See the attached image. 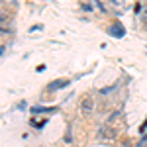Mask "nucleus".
<instances>
[{
  "mask_svg": "<svg viewBox=\"0 0 147 147\" xmlns=\"http://www.w3.org/2000/svg\"><path fill=\"white\" fill-rule=\"evenodd\" d=\"M34 114H45V112H55V108H32Z\"/></svg>",
  "mask_w": 147,
  "mask_h": 147,
  "instance_id": "39448f33",
  "label": "nucleus"
},
{
  "mask_svg": "<svg viewBox=\"0 0 147 147\" xmlns=\"http://www.w3.org/2000/svg\"><path fill=\"white\" fill-rule=\"evenodd\" d=\"M125 32H124V26L120 22H114V26L110 28V35H114V37H122Z\"/></svg>",
  "mask_w": 147,
  "mask_h": 147,
  "instance_id": "f03ea898",
  "label": "nucleus"
},
{
  "mask_svg": "<svg viewBox=\"0 0 147 147\" xmlns=\"http://www.w3.org/2000/svg\"><path fill=\"white\" fill-rule=\"evenodd\" d=\"M145 12H147V10H145Z\"/></svg>",
  "mask_w": 147,
  "mask_h": 147,
  "instance_id": "6e6552de",
  "label": "nucleus"
},
{
  "mask_svg": "<svg viewBox=\"0 0 147 147\" xmlns=\"http://www.w3.org/2000/svg\"><path fill=\"white\" fill-rule=\"evenodd\" d=\"M145 141H147V134H143V139L137 143V147H143V145H145Z\"/></svg>",
  "mask_w": 147,
  "mask_h": 147,
  "instance_id": "423d86ee",
  "label": "nucleus"
},
{
  "mask_svg": "<svg viewBox=\"0 0 147 147\" xmlns=\"http://www.w3.org/2000/svg\"><path fill=\"white\" fill-rule=\"evenodd\" d=\"M116 136V131L114 129H108V125H104L100 129V137H114Z\"/></svg>",
  "mask_w": 147,
  "mask_h": 147,
  "instance_id": "20e7f679",
  "label": "nucleus"
},
{
  "mask_svg": "<svg viewBox=\"0 0 147 147\" xmlns=\"http://www.w3.org/2000/svg\"><path fill=\"white\" fill-rule=\"evenodd\" d=\"M92 110H94V100H92V96H84L82 102H80V112L84 114V116H88Z\"/></svg>",
  "mask_w": 147,
  "mask_h": 147,
  "instance_id": "f257e3e1",
  "label": "nucleus"
},
{
  "mask_svg": "<svg viewBox=\"0 0 147 147\" xmlns=\"http://www.w3.org/2000/svg\"><path fill=\"white\" fill-rule=\"evenodd\" d=\"M6 20H8V18H6V14H0V24H4Z\"/></svg>",
  "mask_w": 147,
  "mask_h": 147,
  "instance_id": "0eeeda50",
  "label": "nucleus"
},
{
  "mask_svg": "<svg viewBox=\"0 0 147 147\" xmlns=\"http://www.w3.org/2000/svg\"><path fill=\"white\" fill-rule=\"evenodd\" d=\"M71 80H67V79H59V80H55V82H51L49 84V90L53 92V90H59V88H63V86H67Z\"/></svg>",
  "mask_w": 147,
  "mask_h": 147,
  "instance_id": "7ed1b4c3",
  "label": "nucleus"
}]
</instances>
